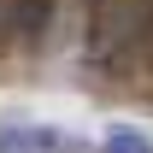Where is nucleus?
<instances>
[{
	"label": "nucleus",
	"mask_w": 153,
	"mask_h": 153,
	"mask_svg": "<svg viewBox=\"0 0 153 153\" xmlns=\"http://www.w3.org/2000/svg\"><path fill=\"white\" fill-rule=\"evenodd\" d=\"M147 12H153V0H94L88 36H82V65L100 71V76H130Z\"/></svg>",
	"instance_id": "1"
},
{
	"label": "nucleus",
	"mask_w": 153,
	"mask_h": 153,
	"mask_svg": "<svg viewBox=\"0 0 153 153\" xmlns=\"http://www.w3.org/2000/svg\"><path fill=\"white\" fill-rule=\"evenodd\" d=\"M59 0H0V53L12 59H36L53 36Z\"/></svg>",
	"instance_id": "2"
},
{
	"label": "nucleus",
	"mask_w": 153,
	"mask_h": 153,
	"mask_svg": "<svg viewBox=\"0 0 153 153\" xmlns=\"http://www.w3.org/2000/svg\"><path fill=\"white\" fill-rule=\"evenodd\" d=\"M41 147H59L53 130H24V124H0V153H41Z\"/></svg>",
	"instance_id": "3"
},
{
	"label": "nucleus",
	"mask_w": 153,
	"mask_h": 153,
	"mask_svg": "<svg viewBox=\"0 0 153 153\" xmlns=\"http://www.w3.org/2000/svg\"><path fill=\"white\" fill-rule=\"evenodd\" d=\"M130 71H147V76H153V12H147V24H141V41H135Z\"/></svg>",
	"instance_id": "4"
}]
</instances>
